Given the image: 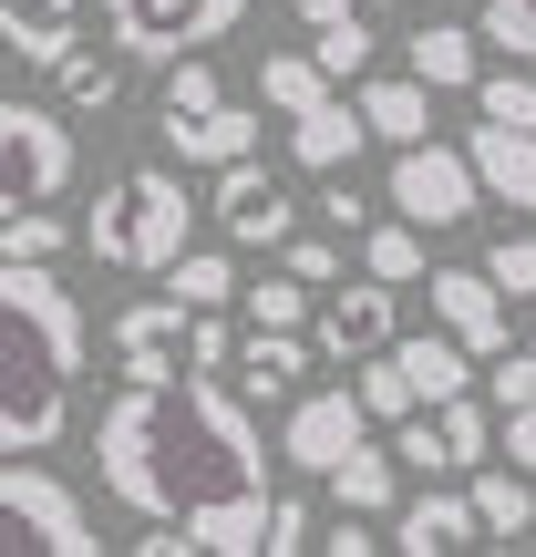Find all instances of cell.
Here are the masks:
<instances>
[{
  "mask_svg": "<svg viewBox=\"0 0 536 557\" xmlns=\"http://www.w3.org/2000/svg\"><path fill=\"white\" fill-rule=\"evenodd\" d=\"M94 465H103V496L114 506L197 527L207 557H259L269 527H278L259 403L227 372L124 382V393L103 403V423H94Z\"/></svg>",
  "mask_w": 536,
  "mask_h": 557,
  "instance_id": "6da1fadb",
  "label": "cell"
},
{
  "mask_svg": "<svg viewBox=\"0 0 536 557\" xmlns=\"http://www.w3.org/2000/svg\"><path fill=\"white\" fill-rule=\"evenodd\" d=\"M83 299L52 259H0V455H52L83 382Z\"/></svg>",
  "mask_w": 536,
  "mask_h": 557,
  "instance_id": "7a4b0ae2",
  "label": "cell"
},
{
  "mask_svg": "<svg viewBox=\"0 0 536 557\" xmlns=\"http://www.w3.org/2000/svg\"><path fill=\"white\" fill-rule=\"evenodd\" d=\"M186 238H197V197H186V176H165V165H124L94 197V218H83V248H94L103 269H124V278L176 269Z\"/></svg>",
  "mask_w": 536,
  "mask_h": 557,
  "instance_id": "3957f363",
  "label": "cell"
},
{
  "mask_svg": "<svg viewBox=\"0 0 536 557\" xmlns=\"http://www.w3.org/2000/svg\"><path fill=\"white\" fill-rule=\"evenodd\" d=\"M103 341H114V372L124 382H186V372H238V331H227V310H197V299H135V310L103 320Z\"/></svg>",
  "mask_w": 536,
  "mask_h": 557,
  "instance_id": "277c9868",
  "label": "cell"
},
{
  "mask_svg": "<svg viewBox=\"0 0 536 557\" xmlns=\"http://www.w3.org/2000/svg\"><path fill=\"white\" fill-rule=\"evenodd\" d=\"M248 21V0H103V32L124 62H186L207 41H227Z\"/></svg>",
  "mask_w": 536,
  "mask_h": 557,
  "instance_id": "5b68a950",
  "label": "cell"
},
{
  "mask_svg": "<svg viewBox=\"0 0 536 557\" xmlns=\"http://www.w3.org/2000/svg\"><path fill=\"white\" fill-rule=\"evenodd\" d=\"M392 207L402 218H423V227H464L485 207V165H475V145H444V135H413V145H392Z\"/></svg>",
  "mask_w": 536,
  "mask_h": 557,
  "instance_id": "8992f818",
  "label": "cell"
},
{
  "mask_svg": "<svg viewBox=\"0 0 536 557\" xmlns=\"http://www.w3.org/2000/svg\"><path fill=\"white\" fill-rule=\"evenodd\" d=\"M0 517H11V537L41 547V557H94L103 547V527L83 517V496L41 455H11V465H0Z\"/></svg>",
  "mask_w": 536,
  "mask_h": 557,
  "instance_id": "52a82bcc",
  "label": "cell"
},
{
  "mask_svg": "<svg viewBox=\"0 0 536 557\" xmlns=\"http://www.w3.org/2000/svg\"><path fill=\"white\" fill-rule=\"evenodd\" d=\"M361 444H372V403H361V382H351V393H299L289 423H278V455H289L299 475H331V465L361 455Z\"/></svg>",
  "mask_w": 536,
  "mask_h": 557,
  "instance_id": "ba28073f",
  "label": "cell"
},
{
  "mask_svg": "<svg viewBox=\"0 0 536 557\" xmlns=\"http://www.w3.org/2000/svg\"><path fill=\"white\" fill-rule=\"evenodd\" d=\"M0 156H11V197L21 207H52L62 186H73V135H62V114H41V103H0Z\"/></svg>",
  "mask_w": 536,
  "mask_h": 557,
  "instance_id": "9c48e42d",
  "label": "cell"
},
{
  "mask_svg": "<svg viewBox=\"0 0 536 557\" xmlns=\"http://www.w3.org/2000/svg\"><path fill=\"white\" fill-rule=\"evenodd\" d=\"M392 331H402L392 278H372V269H361V278H340V289H331V310L310 320V341H320L331 361H372V351H392Z\"/></svg>",
  "mask_w": 536,
  "mask_h": 557,
  "instance_id": "30bf717a",
  "label": "cell"
},
{
  "mask_svg": "<svg viewBox=\"0 0 536 557\" xmlns=\"http://www.w3.org/2000/svg\"><path fill=\"white\" fill-rule=\"evenodd\" d=\"M217 227H227L238 248H289V238H299V197L269 176V165L238 156V165L217 176Z\"/></svg>",
  "mask_w": 536,
  "mask_h": 557,
  "instance_id": "8fae6325",
  "label": "cell"
},
{
  "mask_svg": "<svg viewBox=\"0 0 536 557\" xmlns=\"http://www.w3.org/2000/svg\"><path fill=\"white\" fill-rule=\"evenodd\" d=\"M423 289H434V320L444 331L464 341V351H516V331H506V289H496V269H434L423 278Z\"/></svg>",
  "mask_w": 536,
  "mask_h": 557,
  "instance_id": "7c38bea8",
  "label": "cell"
},
{
  "mask_svg": "<svg viewBox=\"0 0 536 557\" xmlns=\"http://www.w3.org/2000/svg\"><path fill=\"white\" fill-rule=\"evenodd\" d=\"M165 145L186 165H238L259 156V103H165Z\"/></svg>",
  "mask_w": 536,
  "mask_h": 557,
  "instance_id": "4fadbf2b",
  "label": "cell"
},
{
  "mask_svg": "<svg viewBox=\"0 0 536 557\" xmlns=\"http://www.w3.org/2000/svg\"><path fill=\"white\" fill-rule=\"evenodd\" d=\"M392 547H402V557H454V547H485L475 485H444V496H402V517H392Z\"/></svg>",
  "mask_w": 536,
  "mask_h": 557,
  "instance_id": "5bb4252c",
  "label": "cell"
},
{
  "mask_svg": "<svg viewBox=\"0 0 536 557\" xmlns=\"http://www.w3.org/2000/svg\"><path fill=\"white\" fill-rule=\"evenodd\" d=\"M361 135H372L361 94H320L310 114H289V165H310V176H340V165L361 156Z\"/></svg>",
  "mask_w": 536,
  "mask_h": 557,
  "instance_id": "9a60e30c",
  "label": "cell"
},
{
  "mask_svg": "<svg viewBox=\"0 0 536 557\" xmlns=\"http://www.w3.org/2000/svg\"><path fill=\"white\" fill-rule=\"evenodd\" d=\"M475 165H485V197L496 207H516V218H536V135L526 124H496V114H475Z\"/></svg>",
  "mask_w": 536,
  "mask_h": 557,
  "instance_id": "2e32d148",
  "label": "cell"
},
{
  "mask_svg": "<svg viewBox=\"0 0 536 557\" xmlns=\"http://www.w3.org/2000/svg\"><path fill=\"white\" fill-rule=\"evenodd\" d=\"M227 382H238L248 403H299V393H310V341H299V331H248Z\"/></svg>",
  "mask_w": 536,
  "mask_h": 557,
  "instance_id": "e0dca14e",
  "label": "cell"
},
{
  "mask_svg": "<svg viewBox=\"0 0 536 557\" xmlns=\"http://www.w3.org/2000/svg\"><path fill=\"white\" fill-rule=\"evenodd\" d=\"M402 62H413L434 94H475V83H485V32H464V21H423V32L402 41Z\"/></svg>",
  "mask_w": 536,
  "mask_h": 557,
  "instance_id": "ac0fdd59",
  "label": "cell"
},
{
  "mask_svg": "<svg viewBox=\"0 0 536 557\" xmlns=\"http://www.w3.org/2000/svg\"><path fill=\"white\" fill-rule=\"evenodd\" d=\"M392 351H402V372H413V393H423V403L475 393V361H485V351H464L454 331H413V341H392Z\"/></svg>",
  "mask_w": 536,
  "mask_h": 557,
  "instance_id": "d6986e66",
  "label": "cell"
},
{
  "mask_svg": "<svg viewBox=\"0 0 536 557\" xmlns=\"http://www.w3.org/2000/svg\"><path fill=\"white\" fill-rule=\"evenodd\" d=\"M361 269H372V278H392V289H413V278H434V248H423V218H402V207H392V218H372V227H361Z\"/></svg>",
  "mask_w": 536,
  "mask_h": 557,
  "instance_id": "ffe728a7",
  "label": "cell"
},
{
  "mask_svg": "<svg viewBox=\"0 0 536 557\" xmlns=\"http://www.w3.org/2000/svg\"><path fill=\"white\" fill-rule=\"evenodd\" d=\"M361 114H372V145H413L434 135V83L402 62V83H361Z\"/></svg>",
  "mask_w": 536,
  "mask_h": 557,
  "instance_id": "44dd1931",
  "label": "cell"
},
{
  "mask_svg": "<svg viewBox=\"0 0 536 557\" xmlns=\"http://www.w3.org/2000/svg\"><path fill=\"white\" fill-rule=\"evenodd\" d=\"M73 21H83V0H11V11H0L11 62H41V73H52V62L73 52Z\"/></svg>",
  "mask_w": 536,
  "mask_h": 557,
  "instance_id": "7402d4cb",
  "label": "cell"
},
{
  "mask_svg": "<svg viewBox=\"0 0 536 557\" xmlns=\"http://www.w3.org/2000/svg\"><path fill=\"white\" fill-rule=\"evenodd\" d=\"M402 475H413V465H402L392 444H361V455H340V465H331V496H340V506H361V517H382V506H402Z\"/></svg>",
  "mask_w": 536,
  "mask_h": 557,
  "instance_id": "603a6c76",
  "label": "cell"
},
{
  "mask_svg": "<svg viewBox=\"0 0 536 557\" xmlns=\"http://www.w3.org/2000/svg\"><path fill=\"white\" fill-rule=\"evenodd\" d=\"M475 517H485V547H506V537H526L536 527V496H526V465H475Z\"/></svg>",
  "mask_w": 536,
  "mask_h": 557,
  "instance_id": "cb8c5ba5",
  "label": "cell"
},
{
  "mask_svg": "<svg viewBox=\"0 0 536 557\" xmlns=\"http://www.w3.org/2000/svg\"><path fill=\"white\" fill-rule=\"evenodd\" d=\"M259 94H269V114L289 124V114H310V103L331 94V62H320V52H269L259 62Z\"/></svg>",
  "mask_w": 536,
  "mask_h": 557,
  "instance_id": "d4e9b609",
  "label": "cell"
},
{
  "mask_svg": "<svg viewBox=\"0 0 536 557\" xmlns=\"http://www.w3.org/2000/svg\"><path fill=\"white\" fill-rule=\"evenodd\" d=\"M248 331H310V278H299L289 259L248 289Z\"/></svg>",
  "mask_w": 536,
  "mask_h": 557,
  "instance_id": "484cf974",
  "label": "cell"
},
{
  "mask_svg": "<svg viewBox=\"0 0 536 557\" xmlns=\"http://www.w3.org/2000/svg\"><path fill=\"white\" fill-rule=\"evenodd\" d=\"M165 289L197 299V310H227V299H238V259H227V248H186V259L165 269Z\"/></svg>",
  "mask_w": 536,
  "mask_h": 557,
  "instance_id": "4316f807",
  "label": "cell"
},
{
  "mask_svg": "<svg viewBox=\"0 0 536 557\" xmlns=\"http://www.w3.org/2000/svg\"><path fill=\"white\" fill-rule=\"evenodd\" d=\"M52 83H62V103H83V114H114V94H124V83H114V62H103V52H83V41L52 62Z\"/></svg>",
  "mask_w": 536,
  "mask_h": 557,
  "instance_id": "83f0119b",
  "label": "cell"
},
{
  "mask_svg": "<svg viewBox=\"0 0 536 557\" xmlns=\"http://www.w3.org/2000/svg\"><path fill=\"white\" fill-rule=\"evenodd\" d=\"M310 52L331 62V83H361V73H372V21H361V11L320 21V32H310Z\"/></svg>",
  "mask_w": 536,
  "mask_h": 557,
  "instance_id": "f1b7e54d",
  "label": "cell"
},
{
  "mask_svg": "<svg viewBox=\"0 0 536 557\" xmlns=\"http://www.w3.org/2000/svg\"><path fill=\"white\" fill-rule=\"evenodd\" d=\"M361 403H372V423L423 413V393H413V372H402V351H372V361H361Z\"/></svg>",
  "mask_w": 536,
  "mask_h": 557,
  "instance_id": "f546056e",
  "label": "cell"
},
{
  "mask_svg": "<svg viewBox=\"0 0 536 557\" xmlns=\"http://www.w3.org/2000/svg\"><path fill=\"white\" fill-rule=\"evenodd\" d=\"M485 269H496L506 299H526V310H536V227H506V238L485 248Z\"/></svg>",
  "mask_w": 536,
  "mask_h": 557,
  "instance_id": "4dcf8cb0",
  "label": "cell"
},
{
  "mask_svg": "<svg viewBox=\"0 0 536 557\" xmlns=\"http://www.w3.org/2000/svg\"><path fill=\"white\" fill-rule=\"evenodd\" d=\"M0 259H62V218H52V207H21V197H11V227H0Z\"/></svg>",
  "mask_w": 536,
  "mask_h": 557,
  "instance_id": "1f68e13d",
  "label": "cell"
},
{
  "mask_svg": "<svg viewBox=\"0 0 536 557\" xmlns=\"http://www.w3.org/2000/svg\"><path fill=\"white\" fill-rule=\"evenodd\" d=\"M485 41L506 62H536V0H485Z\"/></svg>",
  "mask_w": 536,
  "mask_h": 557,
  "instance_id": "d6a6232c",
  "label": "cell"
},
{
  "mask_svg": "<svg viewBox=\"0 0 536 557\" xmlns=\"http://www.w3.org/2000/svg\"><path fill=\"white\" fill-rule=\"evenodd\" d=\"M475 114L526 124V135H536V83H526V73H485V83H475Z\"/></svg>",
  "mask_w": 536,
  "mask_h": 557,
  "instance_id": "836d02e7",
  "label": "cell"
},
{
  "mask_svg": "<svg viewBox=\"0 0 536 557\" xmlns=\"http://www.w3.org/2000/svg\"><path fill=\"white\" fill-rule=\"evenodd\" d=\"M278 259H289L299 278H310V289H340V269H351L361 248H331V238H289V248H278Z\"/></svg>",
  "mask_w": 536,
  "mask_h": 557,
  "instance_id": "e575fe53",
  "label": "cell"
},
{
  "mask_svg": "<svg viewBox=\"0 0 536 557\" xmlns=\"http://www.w3.org/2000/svg\"><path fill=\"white\" fill-rule=\"evenodd\" d=\"M320 218H331L340 238H361V227H372V197H361L351 176H320Z\"/></svg>",
  "mask_w": 536,
  "mask_h": 557,
  "instance_id": "d590c367",
  "label": "cell"
},
{
  "mask_svg": "<svg viewBox=\"0 0 536 557\" xmlns=\"http://www.w3.org/2000/svg\"><path fill=\"white\" fill-rule=\"evenodd\" d=\"M165 103H227V83L207 73L197 52H186V62H165Z\"/></svg>",
  "mask_w": 536,
  "mask_h": 557,
  "instance_id": "8d00e7d4",
  "label": "cell"
},
{
  "mask_svg": "<svg viewBox=\"0 0 536 557\" xmlns=\"http://www.w3.org/2000/svg\"><path fill=\"white\" fill-rule=\"evenodd\" d=\"M496 403H506V413L536 403V341H526V351H496Z\"/></svg>",
  "mask_w": 536,
  "mask_h": 557,
  "instance_id": "74e56055",
  "label": "cell"
},
{
  "mask_svg": "<svg viewBox=\"0 0 536 557\" xmlns=\"http://www.w3.org/2000/svg\"><path fill=\"white\" fill-rule=\"evenodd\" d=\"M496 413H506V403H496ZM506 465H526V475H536V403L506 413Z\"/></svg>",
  "mask_w": 536,
  "mask_h": 557,
  "instance_id": "f35d334b",
  "label": "cell"
},
{
  "mask_svg": "<svg viewBox=\"0 0 536 557\" xmlns=\"http://www.w3.org/2000/svg\"><path fill=\"white\" fill-rule=\"evenodd\" d=\"M289 547H310V506H299V496H278V527H269V557H289Z\"/></svg>",
  "mask_w": 536,
  "mask_h": 557,
  "instance_id": "ab89813d",
  "label": "cell"
},
{
  "mask_svg": "<svg viewBox=\"0 0 536 557\" xmlns=\"http://www.w3.org/2000/svg\"><path fill=\"white\" fill-rule=\"evenodd\" d=\"M289 11H299V21H310V32H320V21H340V11H351V0H289Z\"/></svg>",
  "mask_w": 536,
  "mask_h": 557,
  "instance_id": "60d3db41",
  "label": "cell"
},
{
  "mask_svg": "<svg viewBox=\"0 0 536 557\" xmlns=\"http://www.w3.org/2000/svg\"><path fill=\"white\" fill-rule=\"evenodd\" d=\"M382 11H402V0H382Z\"/></svg>",
  "mask_w": 536,
  "mask_h": 557,
  "instance_id": "b9f144b4",
  "label": "cell"
}]
</instances>
